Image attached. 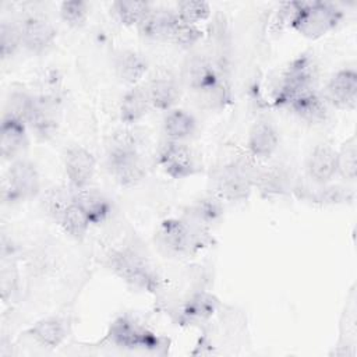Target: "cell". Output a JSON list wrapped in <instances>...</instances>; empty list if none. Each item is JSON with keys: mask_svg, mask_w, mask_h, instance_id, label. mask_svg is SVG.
Here are the masks:
<instances>
[{"mask_svg": "<svg viewBox=\"0 0 357 357\" xmlns=\"http://www.w3.org/2000/svg\"><path fill=\"white\" fill-rule=\"evenodd\" d=\"M279 13L291 29L312 40L333 31L344 17L337 4L319 0L284 3Z\"/></svg>", "mask_w": 357, "mask_h": 357, "instance_id": "cell-1", "label": "cell"}, {"mask_svg": "<svg viewBox=\"0 0 357 357\" xmlns=\"http://www.w3.org/2000/svg\"><path fill=\"white\" fill-rule=\"evenodd\" d=\"M138 144L139 141L134 131L121 130L113 135L107 146V170L121 187H135L146 176L145 162L138 151Z\"/></svg>", "mask_w": 357, "mask_h": 357, "instance_id": "cell-2", "label": "cell"}, {"mask_svg": "<svg viewBox=\"0 0 357 357\" xmlns=\"http://www.w3.org/2000/svg\"><path fill=\"white\" fill-rule=\"evenodd\" d=\"M318 68L310 54H300L293 59L283 74L275 91L273 103L289 107L300 96L317 89Z\"/></svg>", "mask_w": 357, "mask_h": 357, "instance_id": "cell-3", "label": "cell"}, {"mask_svg": "<svg viewBox=\"0 0 357 357\" xmlns=\"http://www.w3.org/2000/svg\"><path fill=\"white\" fill-rule=\"evenodd\" d=\"M156 241L163 251L174 257L192 255L205 245L204 229L188 219H165L156 230Z\"/></svg>", "mask_w": 357, "mask_h": 357, "instance_id": "cell-4", "label": "cell"}, {"mask_svg": "<svg viewBox=\"0 0 357 357\" xmlns=\"http://www.w3.org/2000/svg\"><path fill=\"white\" fill-rule=\"evenodd\" d=\"M109 269L124 283L137 290L153 291L158 287L159 278L146 258L132 248L113 251L107 257Z\"/></svg>", "mask_w": 357, "mask_h": 357, "instance_id": "cell-5", "label": "cell"}, {"mask_svg": "<svg viewBox=\"0 0 357 357\" xmlns=\"http://www.w3.org/2000/svg\"><path fill=\"white\" fill-rule=\"evenodd\" d=\"M255 172L243 160L222 166L212 178L213 195L220 201H245L255 187Z\"/></svg>", "mask_w": 357, "mask_h": 357, "instance_id": "cell-6", "label": "cell"}, {"mask_svg": "<svg viewBox=\"0 0 357 357\" xmlns=\"http://www.w3.org/2000/svg\"><path fill=\"white\" fill-rule=\"evenodd\" d=\"M40 191V174L36 165L25 158L10 162L3 180V201L21 202L35 198Z\"/></svg>", "mask_w": 357, "mask_h": 357, "instance_id": "cell-7", "label": "cell"}, {"mask_svg": "<svg viewBox=\"0 0 357 357\" xmlns=\"http://www.w3.org/2000/svg\"><path fill=\"white\" fill-rule=\"evenodd\" d=\"M107 339L114 346L130 350H155L160 344V339L151 329L128 315L117 317L109 325Z\"/></svg>", "mask_w": 357, "mask_h": 357, "instance_id": "cell-8", "label": "cell"}, {"mask_svg": "<svg viewBox=\"0 0 357 357\" xmlns=\"http://www.w3.org/2000/svg\"><path fill=\"white\" fill-rule=\"evenodd\" d=\"M160 169L172 178H188L199 172V162L195 152L180 141L166 139L158 151Z\"/></svg>", "mask_w": 357, "mask_h": 357, "instance_id": "cell-9", "label": "cell"}, {"mask_svg": "<svg viewBox=\"0 0 357 357\" xmlns=\"http://www.w3.org/2000/svg\"><path fill=\"white\" fill-rule=\"evenodd\" d=\"M49 211L61 230L77 241L84 240L91 227V222L73 201L71 192L68 195L56 192L49 198Z\"/></svg>", "mask_w": 357, "mask_h": 357, "instance_id": "cell-10", "label": "cell"}, {"mask_svg": "<svg viewBox=\"0 0 357 357\" xmlns=\"http://www.w3.org/2000/svg\"><path fill=\"white\" fill-rule=\"evenodd\" d=\"M180 77V82L197 95L220 85L218 68L213 66L209 57L201 53H190L185 57L181 66Z\"/></svg>", "mask_w": 357, "mask_h": 357, "instance_id": "cell-11", "label": "cell"}, {"mask_svg": "<svg viewBox=\"0 0 357 357\" xmlns=\"http://www.w3.org/2000/svg\"><path fill=\"white\" fill-rule=\"evenodd\" d=\"M322 95L331 107L353 112L357 106V71L354 68H340L333 73Z\"/></svg>", "mask_w": 357, "mask_h": 357, "instance_id": "cell-12", "label": "cell"}, {"mask_svg": "<svg viewBox=\"0 0 357 357\" xmlns=\"http://www.w3.org/2000/svg\"><path fill=\"white\" fill-rule=\"evenodd\" d=\"M22 47L32 54L46 53L57 38V29L53 22L39 14L28 15L20 24Z\"/></svg>", "mask_w": 357, "mask_h": 357, "instance_id": "cell-13", "label": "cell"}, {"mask_svg": "<svg viewBox=\"0 0 357 357\" xmlns=\"http://www.w3.org/2000/svg\"><path fill=\"white\" fill-rule=\"evenodd\" d=\"M63 166L71 188H85L89 187L95 176L96 159L89 149L81 145H73L64 152Z\"/></svg>", "mask_w": 357, "mask_h": 357, "instance_id": "cell-14", "label": "cell"}, {"mask_svg": "<svg viewBox=\"0 0 357 357\" xmlns=\"http://www.w3.org/2000/svg\"><path fill=\"white\" fill-rule=\"evenodd\" d=\"M279 148V132L272 120L257 119L247 134V151L254 160H268Z\"/></svg>", "mask_w": 357, "mask_h": 357, "instance_id": "cell-15", "label": "cell"}, {"mask_svg": "<svg viewBox=\"0 0 357 357\" xmlns=\"http://www.w3.org/2000/svg\"><path fill=\"white\" fill-rule=\"evenodd\" d=\"M60 123V109L57 102L50 96H35L32 110L26 120L28 128L39 138L49 139L52 138Z\"/></svg>", "mask_w": 357, "mask_h": 357, "instance_id": "cell-16", "label": "cell"}, {"mask_svg": "<svg viewBox=\"0 0 357 357\" xmlns=\"http://www.w3.org/2000/svg\"><path fill=\"white\" fill-rule=\"evenodd\" d=\"M305 172L315 184H329L337 176V149L326 142L317 144L307 156Z\"/></svg>", "mask_w": 357, "mask_h": 357, "instance_id": "cell-17", "label": "cell"}, {"mask_svg": "<svg viewBox=\"0 0 357 357\" xmlns=\"http://www.w3.org/2000/svg\"><path fill=\"white\" fill-rule=\"evenodd\" d=\"M71 198L85 213L91 225L105 223L113 212L112 199L100 190L85 187L74 190L71 188Z\"/></svg>", "mask_w": 357, "mask_h": 357, "instance_id": "cell-18", "label": "cell"}, {"mask_svg": "<svg viewBox=\"0 0 357 357\" xmlns=\"http://www.w3.org/2000/svg\"><path fill=\"white\" fill-rule=\"evenodd\" d=\"M152 109L169 112L176 107L181 96V82L170 73L156 74L146 85Z\"/></svg>", "mask_w": 357, "mask_h": 357, "instance_id": "cell-19", "label": "cell"}, {"mask_svg": "<svg viewBox=\"0 0 357 357\" xmlns=\"http://www.w3.org/2000/svg\"><path fill=\"white\" fill-rule=\"evenodd\" d=\"M28 126L25 121L6 116L1 117L0 152L4 160H15L28 145Z\"/></svg>", "mask_w": 357, "mask_h": 357, "instance_id": "cell-20", "label": "cell"}, {"mask_svg": "<svg viewBox=\"0 0 357 357\" xmlns=\"http://www.w3.org/2000/svg\"><path fill=\"white\" fill-rule=\"evenodd\" d=\"M180 18L174 10L152 7L146 17L137 26L141 36L151 40H169L177 28Z\"/></svg>", "mask_w": 357, "mask_h": 357, "instance_id": "cell-21", "label": "cell"}, {"mask_svg": "<svg viewBox=\"0 0 357 357\" xmlns=\"http://www.w3.org/2000/svg\"><path fill=\"white\" fill-rule=\"evenodd\" d=\"M152 105L148 96V89L144 85L128 86L123 93L119 105L120 121L126 126H134L148 116Z\"/></svg>", "mask_w": 357, "mask_h": 357, "instance_id": "cell-22", "label": "cell"}, {"mask_svg": "<svg viewBox=\"0 0 357 357\" xmlns=\"http://www.w3.org/2000/svg\"><path fill=\"white\" fill-rule=\"evenodd\" d=\"M113 68L120 82L134 86L139 85L145 77L148 71V61L141 53L131 49H124L114 56Z\"/></svg>", "mask_w": 357, "mask_h": 357, "instance_id": "cell-23", "label": "cell"}, {"mask_svg": "<svg viewBox=\"0 0 357 357\" xmlns=\"http://www.w3.org/2000/svg\"><path fill=\"white\" fill-rule=\"evenodd\" d=\"M329 103L318 89L300 96L289 106V109L300 120L310 124H321L326 121L329 116Z\"/></svg>", "mask_w": 357, "mask_h": 357, "instance_id": "cell-24", "label": "cell"}, {"mask_svg": "<svg viewBox=\"0 0 357 357\" xmlns=\"http://www.w3.org/2000/svg\"><path fill=\"white\" fill-rule=\"evenodd\" d=\"M197 127H198V123L195 116L188 110L180 109V107H174L166 112L162 121L163 134L166 139H170V141L185 142L195 134Z\"/></svg>", "mask_w": 357, "mask_h": 357, "instance_id": "cell-25", "label": "cell"}, {"mask_svg": "<svg viewBox=\"0 0 357 357\" xmlns=\"http://www.w3.org/2000/svg\"><path fill=\"white\" fill-rule=\"evenodd\" d=\"M67 324L60 317H46L36 321L29 329L28 335L42 347L56 349L67 337Z\"/></svg>", "mask_w": 357, "mask_h": 357, "instance_id": "cell-26", "label": "cell"}, {"mask_svg": "<svg viewBox=\"0 0 357 357\" xmlns=\"http://www.w3.org/2000/svg\"><path fill=\"white\" fill-rule=\"evenodd\" d=\"M255 187L265 195H283L290 190V176L282 166H266L257 169Z\"/></svg>", "mask_w": 357, "mask_h": 357, "instance_id": "cell-27", "label": "cell"}, {"mask_svg": "<svg viewBox=\"0 0 357 357\" xmlns=\"http://www.w3.org/2000/svg\"><path fill=\"white\" fill-rule=\"evenodd\" d=\"M216 310L218 298L208 291H197L190 294L181 305V314L188 321L209 319Z\"/></svg>", "mask_w": 357, "mask_h": 357, "instance_id": "cell-28", "label": "cell"}, {"mask_svg": "<svg viewBox=\"0 0 357 357\" xmlns=\"http://www.w3.org/2000/svg\"><path fill=\"white\" fill-rule=\"evenodd\" d=\"M222 201L212 194L197 199L190 206V218L187 219L204 229L205 226L218 222L219 218L222 216Z\"/></svg>", "mask_w": 357, "mask_h": 357, "instance_id": "cell-29", "label": "cell"}, {"mask_svg": "<svg viewBox=\"0 0 357 357\" xmlns=\"http://www.w3.org/2000/svg\"><path fill=\"white\" fill-rule=\"evenodd\" d=\"M152 10V4L148 1H114L112 3V11L116 20L124 26H138L146 14Z\"/></svg>", "mask_w": 357, "mask_h": 357, "instance_id": "cell-30", "label": "cell"}, {"mask_svg": "<svg viewBox=\"0 0 357 357\" xmlns=\"http://www.w3.org/2000/svg\"><path fill=\"white\" fill-rule=\"evenodd\" d=\"M337 176L353 183L357 177V139L356 135L347 138L337 149Z\"/></svg>", "mask_w": 357, "mask_h": 357, "instance_id": "cell-31", "label": "cell"}, {"mask_svg": "<svg viewBox=\"0 0 357 357\" xmlns=\"http://www.w3.org/2000/svg\"><path fill=\"white\" fill-rule=\"evenodd\" d=\"M174 11L180 18V21L190 25H198V26L201 22L206 21L212 14V8L209 3L202 0L178 1Z\"/></svg>", "mask_w": 357, "mask_h": 357, "instance_id": "cell-32", "label": "cell"}, {"mask_svg": "<svg viewBox=\"0 0 357 357\" xmlns=\"http://www.w3.org/2000/svg\"><path fill=\"white\" fill-rule=\"evenodd\" d=\"M59 14L61 21L67 26L73 29H79L88 21L89 4L84 0H66L60 4Z\"/></svg>", "mask_w": 357, "mask_h": 357, "instance_id": "cell-33", "label": "cell"}, {"mask_svg": "<svg viewBox=\"0 0 357 357\" xmlns=\"http://www.w3.org/2000/svg\"><path fill=\"white\" fill-rule=\"evenodd\" d=\"M22 47L20 24L3 20L0 24V56L1 60L11 59Z\"/></svg>", "mask_w": 357, "mask_h": 357, "instance_id": "cell-34", "label": "cell"}, {"mask_svg": "<svg viewBox=\"0 0 357 357\" xmlns=\"http://www.w3.org/2000/svg\"><path fill=\"white\" fill-rule=\"evenodd\" d=\"M33 100H35V96L28 93L26 91H20V89L13 91L10 92L6 100L3 114L20 119L26 123L33 106Z\"/></svg>", "mask_w": 357, "mask_h": 357, "instance_id": "cell-35", "label": "cell"}, {"mask_svg": "<svg viewBox=\"0 0 357 357\" xmlns=\"http://www.w3.org/2000/svg\"><path fill=\"white\" fill-rule=\"evenodd\" d=\"M202 36H204V32L198 25H190V24L180 21L177 28L173 32L170 42L180 47L190 49L194 45H197Z\"/></svg>", "mask_w": 357, "mask_h": 357, "instance_id": "cell-36", "label": "cell"}, {"mask_svg": "<svg viewBox=\"0 0 357 357\" xmlns=\"http://www.w3.org/2000/svg\"><path fill=\"white\" fill-rule=\"evenodd\" d=\"M17 283H18V275H17V269L15 265L8 264V266H3L1 269V296L3 300L7 303L8 296L11 297V294L17 290Z\"/></svg>", "mask_w": 357, "mask_h": 357, "instance_id": "cell-37", "label": "cell"}]
</instances>
